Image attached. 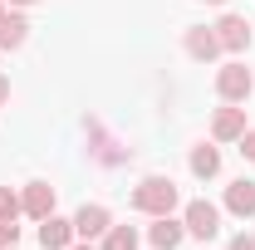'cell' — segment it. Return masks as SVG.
<instances>
[{"label": "cell", "instance_id": "5bb4252c", "mask_svg": "<svg viewBox=\"0 0 255 250\" xmlns=\"http://www.w3.org/2000/svg\"><path fill=\"white\" fill-rule=\"evenodd\" d=\"M103 250H137V231L132 226H108L103 231Z\"/></svg>", "mask_w": 255, "mask_h": 250}, {"label": "cell", "instance_id": "44dd1931", "mask_svg": "<svg viewBox=\"0 0 255 250\" xmlns=\"http://www.w3.org/2000/svg\"><path fill=\"white\" fill-rule=\"evenodd\" d=\"M5 15H10V5H0V25H5Z\"/></svg>", "mask_w": 255, "mask_h": 250}, {"label": "cell", "instance_id": "30bf717a", "mask_svg": "<svg viewBox=\"0 0 255 250\" xmlns=\"http://www.w3.org/2000/svg\"><path fill=\"white\" fill-rule=\"evenodd\" d=\"M187 54L191 59H201V64H211L216 54H221V39H216V30H187Z\"/></svg>", "mask_w": 255, "mask_h": 250}, {"label": "cell", "instance_id": "7c38bea8", "mask_svg": "<svg viewBox=\"0 0 255 250\" xmlns=\"http://www.w3.org/2000/svg\"><path fill=\"white\" fill-rule=\"evenodd\" d=\"M191 172H196V177H216V172H221V152L201 142V147L191 152Z\"/></svg>", "mask_w": 255, "mask_h": 250}, {"label": "cell", "instance_id": "6da1fadb", "mask_svg": "<svg viewBox=\"0 0 255 250\" xmlns=\"http://www.w3.org/2000/svg\"><path fill=\"white\" fill-rule=\"evenodd\" d=\"M132 206H137L142 216H172V206H177V182H172V177H142V182L132 187Z\"/></svg>", "mask_w": 255, "mask_h": 250}, {"label": "cell", "instance_id": "8992f818", "mask_svg": "<svg viewBox=\"0 0 255 250\" xmlns=\"http://www.w3.org/2000/svg\"><path fill=\"white\" fill-rule=\"evenodd\" d=\"M108 226H113L108 206H79V216H74V236H79V241H98Z\"/></svg>", "mask_w": 255, "mask_h": 250}, {"label": "cell", "instance_id": "9c48e42d", "mask_svg": "<svg viewBox=\"0 0 255 250\" xmlns=\"http://www.w3.org/2000/svg\"><path fill=\"white\" fill-rule=\"evenodd\" d=\"M182 236H187V226L172 216H152V231H147V241H152V250H177L182 246Z\"/></svg>", "mask_w": 255, "mask_h": 250}, {"label": "cell", "instance_id": "cb8c5ba5", "mask_svg": "<svg viewBox=\"0 0 255 250\" xmlns=\"http://www.w3.org/2000/svg\"><path fill=\"white\" fill-rule=\"evenodd\" d=\"M10 250H15V246H10Z\"/></svg>", "mask_w": 255, "mask_h": 250}, {"label": "cell", "instance_id": "7a4b0ae2", "mask_svg": "<svg viewBox=\"0 0 255 250\" xmlns=\"http://www.w3.org/2000/svg\"><path fill=\"white\" fill-rule=\"evenodd\" d=\"M255 89V79H251V69L246 64H226L221 74H216V94L226 98V103H246Z\"/></svg>", "mask_w": 255, "mask_h": 250}, {"label": "cell", "instance_id": "ac0fdd59", "mask_svg": "<svg viewBox=\"0 0 255 250\" xmlns=\"http://www.w3.org/2000/svg\"><path fill=\"white\" fill-rule=\"evenodd\" d=\"M226 250H255V236L241 231V236H231V246H226Z\"/></svg>", "mask_w": 255, "mask_h": 250}, {"label": "cell", "instance_id": "7402d4cb", "mask_svg": "<svg viewBox=\"0 0 255 250\" xmlns=\"http://www.w3.org/2000/svg\"><path fill=\"white\" fill-rule=\"evenodd\" d=\"M5 5H34V0H5Z\"/></svg>", "mask_w": 255, "mask_h": 250}, {"label": "cell", "instance_id": "9a60e30c", "mask_svg": "<svg viewBox=\"0 0 255 250\" xmlns=\"http://www.w3.org/2000/svg\"><path fill=\"white\" fill-rule=\"evenodd\" d=\"M20 211H25V206H20V196H15L10 187H0V221H15Z\"/></svg>", "mask_w": 255, "mask_h": 250}, {"label": "cell", "instance_id": "277c9868", "mask_svg": "<svg viewBox=\"0 0 255 250\" xmlns=\"http://www.w3.org/2000/svg\"><path fill=\"white\" fill-rule=\"evenodd\" d=\"M216 39H221V49H231V54H241V49H251V25L241 20V15H221L216 25Z\"/></svg>", "mask_w": 255, "mask_h": 250}, {"label": "cell", "instance_id": "4fadbf2b", "mask_svg": "<svg viewBox=\"0 0 255 250\" xmlns=\"http://www.w3.org/2000/svg\"><path fill=\"white\" fill-rule=\"evenodd\" d=\"M25 34H30V25H25L20 15H5V25H0V49H20Z\"/></svg>", "mask_w": 255, "mask_h": 250}, {"label": "cell", "instance_id": "d6986e66", "mask_svg": "<svg viewBox=\"0 0 255 250\" xmlns=\"http://www.w3.org/2000/svg\"><path fill=\"white\" fill-rule=\"evenodd\" d=\"M5 98H10V79H0V103H5Z\"/></svg>", "mask_w": 255, "mask_h": 250}, {"label": "cell", "instance_id": "5b68a950", "mask_svg": "<svg viewBox=\"0 0 255 250\" xmlns=\"http://www.w3.org/2000/svg\"><path fill=\"white\" fill-rule=\"evenodd\" d=\"M241 132H246V108H236V103L216 108V118H211V137H216V142H241Z\"/></svg>", "mask_w": 255, "mask_h": 250}, {"label": "cell", "instance_id": "52a82bcc", "mask_svg": "<svg viewBox=\"0 0 255 250\" xmlns=\"http://www.w3.org/2000/svg\"><path fill=\"white\" fill-rule=\"evenodd\" d=\"M74 241H79V236H74V221H64V216H44L39 221V246L44 250H69Z\"/></svg>", "mask_w": 255, "mask_h": 250}, {"label": "cell", "instance_id": "2e32d148", "mask_svg": "<svg viewBox=\"0 0 255 250\" xmlns=\"http://www.w3.org/2000/svg\"><path fill=\"white\" fill-rule=\"evenodd\" d=\"M15 241H20V226L15 221H0V250H10Z\"/></svg>", "mask_w": 255, "mask_h": 250}, {"label": "cell", "instance_id": "e0dca14e", "mask_svg": "<svg viewBox=\"0 0 255 250\" xmlns=\"http://www.w3.org/2000/svg\"><path fill=\"white\" fill-rule=\"evenodd\" d=\"M241 152H246V162H255V127L241 132Z\"/></svg>", "mask_w": 255, "mask_h": 250}, {"label": "cell", "instance_id": "603a6c76", "mask_svg": "<svg viewBox=\"0 0 255 250\" xmlns=\"http://www.w3.org/2000/svg\"><path fill=\"white\" fill-rule=\"evenodd\" d=\"M206 5H221V0H206Z\"/></svg>", "mask_w": 255, "mask_h": 250}, {"label": "cell", "instance_id": "ba28073f", "mask_svg": "<svg viewBox=\"0 0 255 250\" xmlns=\"http://www.w3.org/2000/svg\"><path fill=\"white\" fill-rule=\"evenodd\" d=\"M20 206H25V216H34V221L54 216V187H49V182H30L25 196H20Z\"/></svg>", "mask_w": 255, "mask_h": 250}, {"label": "cell", "instance_id": "ffe728a7", "mask_svg": "<svg viewBox=\"0 0 255 250\" xmlns=\"http://www.w3.org/2000/svg\"><path fill=\"white\" fill-rule=\"evenodd\" d=\"M69 250H94V241H79V246H69Z\"/></svg>", "mask_w": 255, "mask_h": 250}, {"label": "cell", "instance_id": "8fae6325", "mask_svg": "<svg viewBox=\"0 0 255 250\" xmlns=\"http://www.w3.org/2000/svg\"><path fill=\"white\" fill-rule=\"evenodd\" d=\"M226 211H236V216H255V182H231L226 187Z\"/></svg>", "mask_w": 255, "mask_h": 250}, {"label": "cell", "instance_id": "3957f363", "mask_svg": "<svg viewBox=\"0 0 255 250\" xmlns=\"http://www.w3.org/2000/svg\"><path fill=\"white\" fill-rule=\"evenodd\" d=\"M182 226H187V236H196V241H211V236L221 231V211H216L211 201H187Z\"/></svg>", "mask_w": 255, "mask_h": 250}]
</instances>
